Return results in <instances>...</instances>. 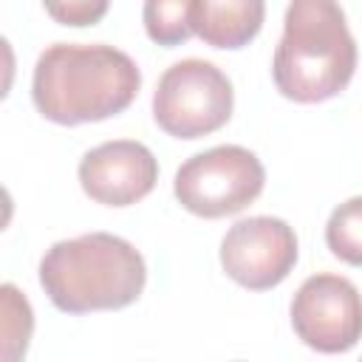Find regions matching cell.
<instances>
[{"instance_id": "obj_1", "label": "cell", "mask_w": 362, "mask_h": 362, "mask_svg": "<svg viewBox=\"0 0 362 362\" xmlns=\"http://www.w3.org/2000/svg\"><path fill=\"white\" fill-rule=\"evenodd\" d=\"M141 88L139 65L113 45L54 42L34 65V107L54 124L110 119L133 105Z\"/></svg>"}, {"instance_id": "obj_2", "label": "cell", "mask_w": 362, "mask_h": 362, "mask_svg": "<svg viewBox=\"0 0 362 362\" xmlns=\"http://www.w3.org/2000/svg\"><path fill=\"white\" fill-rule=\"evenodd\" d=\"M356 42L337 0H291L274 48L277 90L300 105L339 96L356 71Z\"/></svg>"}, {"instance_id": "obj_3", "label": "cell", "mask_w": 362, "mask_h": 362, "mask_svg": "<svg viewBox=\"0 0 362 362\" xmlns=\"http://www.w3.org/2000/svg\"><path fill=\"white\" fill-rule=\"evenodd\" d=\"M144 283L141 252L110 232L57 240L40 260V286L65 314L127 308L141 297Z\"/></svg>"}, {"instance_id": "obj_4", "label": "cell", "mask_w": 362, "mask_h": 362, "mask_svg": "<svg viewBox=\"0 0 362 362\" xmlns=\"http://www.w3.org/2000/svg\"><path fill=\"white\" fill-rule=\"evenodd\" d=\"M235 107L229 76L206 59L170 65L153 93V119L173 139H201L221 130Z\"/></svg>"}, {"instance_id": "obj_5", "label": "cell", "mask_w": 362, "mask_h": 362, "mask_svg": "<svg viewBox=\"0 0 362 362\" xmlns=\"http://www.w3.org/2000/svg\"><path fill=\"white\" fill-rule=\"evenodd\" d=\"M266 184L260 158L240 144H218L187 158L173 181L178 204L198 218H226L257 201Z\"/></svg>"}, {"instance_id": "obj_6", "label": "cell", "mask_w": 362, "mask_h": 362, "mask_svg": "<svg viewBox=\"0 0 362 362\" xmlns=\"http://www.w3.org/2000/svg\"><path fill=\"white\" fill-rule=\"evenodd\" d=\"M297 339L320 354H345L362 339V294L339 274H311L291 300Z\"/></svg>"}, {"instance_id": "obj_7", "label": "cell", "mask_w": 362, "mask_h": 362, "mask_svg": "<svg viewBox=\"0 0 362 362\" xmlns=\"http://www.w3.org/2000/svg\"><path fill=\"white\" fill-rule=\"evenodd\" d=\"M297 235L283 218L252 215L229 226L221 240V266L249 291L280 286L297 263Z\"/></svg>"}, {"instance_id": "obj_8", "label": "cell", "mask_w": 362, "mask_h": 362, "mask_svg": "<svg viewBox=\"0 0 362 362\" xmlns=\"http://www.w3.org/2000/svg\"><path fill=\"white\" fill-rule=\"evenodd\" d=\"M158 161L147 144L133 139L105 141L79 161V184L85 195L102 206H130L153 192Z\"/></svg>"}, {"instance_id": "obj_9", "label": "cell", "mask_w": 362, "mask_h": 362, "mask_svg": "<svg viewBox=\"0 0 362 362\" xmlns=\"http://www.w3.org/2000/svg\"><path fill=\"white\" fill-rule=\"evenodd\" d=\"M266 20V0H195L192 28L209 48L249 45Z\"/></svg>"}, {"instance_id": "obj_10", "label": "cell", "mask_w": 362, "mask_h": 362, "mask_svg": "<svg viewBox=\"0 0 362 362\" xmlns=\"http://www.w3.org/2000/svg\"><path fill=\"white\" fill-rule=\"evenodd\" d=\"M192 11H195V0H144L141 8L144 31L156 45L175 48L195 34Z\"/></svg>"}, {"instance_id": "obj_11", "label": "cell", "mask_w": 362, "mask_h": 362, "mask_svg": "<svg viewBox=\"0 0 362 362\" xmlns=\"http://www.w3.org/2000/svg\"><path fill=\"white\" fill-rule=\"evenodd\" d=\"M325 243L342 263L362 266V195L342 201L331 212L325 223Z\"/></svg>"}, {"instance_id": "obj_12", "label": "cell", "mask_w": 362, "mask_h": 362, "mask_svg": "<svg viewBox=\"0 0 362 362\" xmlns=\"http://www.w3.org/2000/svg\"><path fill=\"white\" fill-rule=\"evenodd\" d=\"M0 294H3V359L17 362L28 351V339L34 331V314H31L28 300L11 283H3Z\"/></svg>"}, {"instance_id": "obj_13", "label": "cell", "mask_w": 362, "mask_h": 362, "mask_svg": "<svg viewBox=\"0 0 362 362\" xmlns=\"http://www.w3.org/2000/svg\"><path fill=\"white\" fill-rule=\"evenodd\" d=\"M42 8L59 25L85 28V25H96L107 14L110 0H42Z\"/></svg>"}]
</instances>
